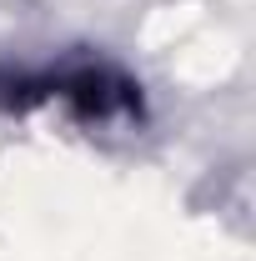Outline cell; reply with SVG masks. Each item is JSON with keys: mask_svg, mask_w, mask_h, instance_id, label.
I'll list each match as a JSON object with an SVG mask.
<instances>
[{"mask_svg": "<svg viewBox=\"0 0 256 261\" xmlns=\"http://www.w3.org/2000/svg\"><path fill=\"white\" fill-rule=\"evenodd\" d=\"M50 91L70 100V111L86 121H111V116L136 111V86L126 75H116L111 65H81L70 75H50Z\"/></svg>", "mask_w": 256, "mask_h": 261, "instance_id": "cell-1", "label": "cell"}]
</instances>
